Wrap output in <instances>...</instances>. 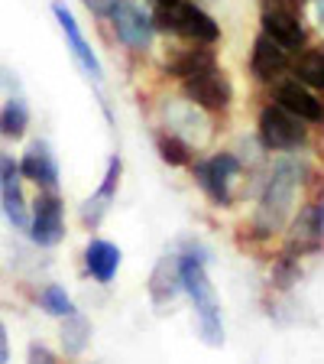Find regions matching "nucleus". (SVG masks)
<instances>
[{
  "label": "nucleus",
  "mask_w": 324,
  "mask_h": 364,
  "mask_svg": "<svg viewBox=\"0 0 324 364\" xmlns=\"http://www.w3.org/2000/svg\"><path fill=\"white\" fill-rule=\"evenodd\" d=\"M289 75H292L295 82H302L305 88L324 95V53L318 49V46H315V49H311V46H305L302 53H295Z\"/></svg>",
  "instance_id": "obj_21"
},
{
  "label": "nucleus",
  "mask_w": 324,
  "mask_h": 364,
  "mask_svg": "<svg viewBox=\"0 0 324 364\" xmlns=\"http://www.w3.org/2000/svg\"><path fill=\"white\" fill-rule=\"evenodd\" d=\"M311 10H315V23L321 26V33H324V0H311Z\"/></svg>",
  "instance_id": "obj_29"
},
{
  "label": "nucleus",
  "mask_w": 324,
  "mask_h": 364,
  "mask_svg": "<svg viewBox=\"0 0 324 364\" xmlns=\"http://www.w3.org/2000/svg\"><path fill=\"white\" fill-rule=\"evenodd\" d=\"M179 273H181V293L189 296L191 309H195V326L198 335L208 348H220L224 345V316H220L218 289H214L211 277H208V247L198 241H185L179 250Z\"/></svg>",
  "instance_id": "obj_2"
},
{
  "label": "nucleus",
  "mask_w": 324,
  "mask_h": 364,
  "mask_svg": "<svg viewBox=\"0 0 324 364\" xmlns=\"http://www.w3.org/2000/svg\"><path fill=\"white\" fill-rule=\"evenodd\" d=\"M59 345H62V355L65 358L84 355V348L91 345V322H88L84 312H72L68 318H62Z\"/></svg>",
  "instance_id": "obj_22"
},
{
  "label": "nucleus",
  "mask_w": 324,
  "mask_h": 364,
  "mask_svg": "<svg viewBox=\"0 0 324 364\" xmlns=\"http://www.w3.org/2000/svg\"><path fill=\"white\" fill-rule=\"evenodd\" d=\"M26 235L36 247H55L65 241V202L59 192H39L30 208Z\"/></svg>",
  "instance_id": "obj_11"
},
{
  "label": "nucleus",
  "mask_w": 324,
  "mask_h": 364,
  "mask_svg": "<svg viewBox=\"0 0 324 364\" xmlns=\"http://www.w3.org/2000/svg\"><path fill=\"white\" fill-rule=\"evenodd\" d=\"M26 364H59V358L45 348V345H36V341H33L30 348H26Z\"/></svg>",
  "instance_id": "obj_26"
},
{
  "label": "nucleus",
  "mask_w": 324,
  "mask_h": 364,
  "mask_svg": "<svg viewBox=\"0 0 324 364\" xmlns=\"http://www.w3.org/2000/svg\"><path fill=\"white\" fill-rule=\"evenodd\" d=\"M181 95L189 101H195L201 111H208L211 117H224L234 107V82L224 68H211V72H201V75L181 82Z\"/></svg>",
  "instance_id": "obj_9"
},
{
  "label": "nucleus",
  "mask_w": 324,
  "mask_h": 364,
  "mask_svg": "<svg viewBox=\"0 0 324 364\" xmlns=\"http://www.w3.org/2000/svg\"><path fill=\"white\" fill-rule=\"evenodd\" d=\"M181 0H152V7H179Z\"/></svg>",
  "instance_id": "obj_30"
},
{
  "label": "nucleus",
  "mask_w": 324,
  "mask_h": 364,
  "mask_svg": "<svg viewBox=\"0 0 324 364\" xmlns=\"http://www.w3.org/2000/svg\"><path fill=\"white\" fill-rule=\"evenodd\" d=\"M189 173H191V182L208 196L211 205L234 208V179L243 173V163L237 153L218 150L211 156H195Z\"/></svg>",
  "instance_id": "obj_3"
},
{
  "label": "nucleus",
  "mask_w": 324,
  "mask_h": 364,
  "mask_svg": "<svg viewBox=\"0 0 324 364\" xmlns=\"http://www.w3.org/2000/svg\"><path fill=\"white\" fill-rule=\"evenodd\" d=\"M30 130V105L23 98H10L0 111V136L4 140H23Z\"/></svg>",
  "instance_id": "obj_24"
},
{
  "label": "nucleus",
  "mask_w": 324,
  "mask_h": 364,
  "mask_svg": "<svg viewBox=\"0 0 324 364\" xmlns=\"http://www.w3.org/2000/svg\"><path fill=\"white\" fill-rule=\"evenodd\" d=\"M286 231H289V241L282 250L295 254L298 260L318 254L324 247V196H315L298 205V212L292 215Z\"/></svg>",
  "instance_id": "obj_7"
},
{
  "label": "nucleus",
  "mask_w": 324,
  "mask_h": 364,
  "mask_svg": "<svg viewBox=\"0 0 324 364\" xmlns=\"http://www.w3.org/2000/svg\"><path fill=\"white\" fill-rule=\"evenodd\" d=\"M292 68V53H286L279 43H272L266 33H259L253 39V49H250V75L259 85H276L289 75Z\"/></svg>",
  "instance_id": "obj_14"
},
{
  "label": "nucleus",
  "mask_w": 324,
  "mask_h": 364,
  "mask_svg": "<svg viewBox=\"0 0 324 364\" xmlns=\"http://www.w3.org/2000/svg\"><path fill=\"white\" fill-rule=\"evenodd\" d=\"M150 299L156 309H166L172 306L175 299L181 296V273H179V254H166V257H159L156 267L150 273Z\"/></svg>",
  "instance_id": "obj_19"
},
{
  "label": "nucleus",
  "mask_w": 324,
  "mask_h": 364,
  "mask_svg": "<svg viewBox=\"0 0 324 364\" xmlns=\"http://www.w3.org/2000/svg\"><path fill=\"white\" fill-rule=\"evenodd\" d=\"M104 20L111 23L117 43L133 55H146L156 43V23H152V14L143 10L136 0H111Z\"/></svg>",
  "instance_id": "obj_5"
},
{
  "label": "nucleus",
  "mask_w": 324,
  "mask_h": 364,
  "mask_svg": "<svg viewBox=\"0 0 324 364\" xmlns=\"http://www.w3.org/2000/svg\"><path fill=\"white\" fill-rule=\"evenodd\" d=\"M211 68H218L214 46H189V49H175L172 59L162 62V75L189 82V78L201 75V72H211Z\"/></svg>",
  "instance_id": "obj_18"
},
{
  "label": "nucleus",
  "mask_w": 324,
  "mask_h": 364,
  "mask_svg": "<svg viewBox=\"0 0 324 364\" xmlns=\"http://www.w3.org/2000/svg\"><path fill=\"white\" fill-rule=\"evenodd\" d=\"M311 124H305L302 117H295L292 111H286L276 101H266L259 107L257 117V140L266 153H298L308 146L311 140Z\"/></svg>",
  "instance_id": "obj_4"
},
{
  "label": "nucleus",
  "mask_w": 324,
  "mask_h": 364,
  "mask_svg": "<svg viewBox=\"0 0 324 364\" xmlns=\"http://www.w3.org/2000/svg\"><path fill=\"white\" fill-rule=\"evenodd\" d=\"M82 4H84V7H88L94 16H101V20H104L107 7H111V0H82Z\"/></svg>",
  "instance_id": "obj_27"
},
{
  "label": "nucleus",
  "mask_w": 324,
  "mask_h": 364,
  "mask_svg": "<svg viewBox=\"0 0 324 364\" xmlns=\"http://www.w3.org/2000/svg\"><path fill=\"white\" fill-rule=\"evenodd\" d=\"M121 260H123V250L113 241L91 237V241L84 244V273H88L91 280H98L101 287L113 283V277L121 270Z\"/></svg>",
  "instance_id": "obj_20"
},
{
  "label": "nucleus",
  "mask_w": 324,
  "mask_h": 364,
  "mask_svg": "<svg viewBox=\"0 0 324 364\" xmlns=\"http://www.w3.org/2000/svg\"><path fill=\"white\" fill-rule=\"evenodd\" d=\"M305 182H308V169L295 153L276 159L269 176L259 186L257 208L250 218V235L257 241H272L276 235H282L292 215L298 212V196H302Z\"/></svg>",
  "instance_id": "obj_1"
},
{
  "label": "nucleus",
  "mask_w": 324,
  "mask_h": 364,
  "mask_svg": "<svg viewBox=\"0 0 324 364\" xmlns=\"http://www.w3.org/2000/svg\"><path fill=\"white\" fill-rule=\"evenodd\" d=\"M10 361V338H7V326L0 322V364Z\"/></svg>",
  "instance_id": "obj_28"
},
{
  "label": "nucleus",
  "mask_w": 324,
  "mask_h": 364,
  "mask_svg": "<svg viewBox=\"0 0 324 364\" xmlns=\"http://www.w3.org/2000/svg\"><path fill=\"white\" fill-rule=\"evenodd\" d=\"M175 20H179V36L189 39L191 46H214L220 39L218 20L195 0H181L175 7Z\"/></svg>",
  "instance_id": "obj_17"
},
{
  "label": "nucleus",
  "mask_w": 324,
  "mask_h": 364,
  "mask_svg": "<svg viewBox=\"0 0 324 364\" xmlns=\"http://www.w3.org/2000/svg\"><path fill=\"white\" fill-rule=\"evenodd\" d=\"M36 303L43 306L45 316H52V318H68L72 312H78V306L72 303V296H68L65 287H59V283H49V287L39 289Z\"/></svg>",
  "instance_id": "obj_25"
},
{
  "label": "nucleus",
  "mask_w": 324,
  "mask_h": 364,
  "mask_svg": "<svg viewBox=\"0 0 324 364\" xmlns=\"http://www.w3.org/2000/svg\"><path fill=\"white\" fill-rule=\"evenodd\" d=\"M318 49H321V53H324V43H321V46H318Z\"/></svg>",
  "instance_id": "obj_32"
},
{
  "label": "nucleus",
  "mask_w": 324,
  "mask_h": 364,
  "mask_svg": "<svg viewBox=\"0 0 324 364\" xmlns=\"http://www.w3.org/2000/svg\"><path fill=\"white\" fill-rule=\"evenodd\" d=\"M162 130L181 136V140L191 146H201L211 140L214 121H211V114L201 111L195 101H189L181 95V98L166 101V107H162Z\"/></svg>",
  "instance_id": "obj_8"
},
{
  "label": "nucleus",
  "mask_w": 324,
  "mask_h": 364,
  "mask_svg": "<svg viewBox=\"0 0 324 364\" xmlns=\"http://www.w3.org/2000/svg\"><path fill=\"white\" fill-rule=\"evenodd\" d=\"M121 179H123V159L113 153V156L107 159V169H104V176H101V186L82 202V221H84V228H91V231H94V228H101V221L107 218V212H111L113 202H117Z\"/></svg>",
  "instance_id": "obj_13"
},
{
  "label": "nucleus",
  "mask_w": 324,
  "mask_h": 364,
  "mask_svg": "<svg viewBox=\"0 0 324 364\" xmlns=\"http://www.w3.org/2000/svg\"><path fill=\"white\" fill-rule=\"evenodd\" d=\"M156 153H159V159L172 169H181V166L189 169L191 159H195V146L185 144L181 136L169 134V130H162V127L156 130Z\"/></svg>",
  "instance_id": "obj_23"
},
{
  "label": "nucleus",
  "mask_w": 324,
  "mask_h": 364,
  "mask_svg": "<svg viewBox=\"0 0 324 364\" xmlns=\"http://www.w3.org/2000/svg\"><path fill=\"white\" fill-rule=\"evenodd\" d=\"M20 173L39 186V192H59V159L45 140H33L20 156Z\"/></svg>",
  "instance_id": "obj_16"
},
{
  "label": "nucleus",
  "mask_w": 324,
  "mask_h": 364,
  "mask_svg": "<svg viewBox=\"0 0 324 364\" xmlns=\"http://www.w3.org/2000/svg\"><path fill=\"white\" fill-rule=\"evenodd\" d=\"M259 33H266L272 43H279L292 55L308 46V26L289 0H263L259 4Z\"/></svg>",
  "instance_id": "obj_6"
},
{
  "label": "nucleus",
  "mask_w": 324,
  "mask_h": 364,
  "mask_svg": "<svg viewBox=\"0 0 324 364\" xmlns=\"http://www.w3.org/2000/svg\"><path fill=\"white\" fill-rule=\"evenodd\" d=\"M0 208H4L7 221L16 231L30 228V205H26V196H23L20 159H13L10 153H0Z\"/></svg>",
  "instance_id": "obj_12"
},
{
  "label": "nucleus",
  "mask_w": 324,
  "mask_h": 364,
  "mask_svg": "<svg viewBox=\"0 0 324 364\" xmlns=\"http://www.w3.org/2000/svg\"><path fill=\"white\" fill-rule=\"evenodd\" d=\"M289 4H292V7H295V10H298V14H302V10H305V7H308L311 0H289Z\"/></svg>",
  "instance_id": "obj_31"
},
{
  "label": "nucleus",
  "mask_w": 324,
  "mask_h": 364,
  "mask_svg": "<svg viewBox=\"0 0 324 364\" xmlns=\"http://www.w3.org/2000/svg\"><path fill=\"white\" fill-rule=\"evenodd\" d=\"M52 16H55V23H59L62 36H65V46H68V53H72V59H75V65L82 68V75L88 78L91 85H101L104 82V65H101L94 46L88 43V36L82 33V23L75 20V14H72L62 0H52Z\"/></svg>",
  "instance_id": "obj_10"
},
{
  "label": "nucleus",
  "mask_w": 324,
  "mask_h": 364,
  "mask_svg": "<svg viewBox=\"0 0 324 364\" xmlns=\"http://www.w3.org/2000/svg\"><path fill=\"white\" fill-rule=\"evenodd\" d=\"M272 101L292 111L295 117H302L305 124H324V98L318 91L305 88L302 82H295L292 75L272 85Z\"/></svg>",
  "instance_id": "obj_15"
}]
</instances>
